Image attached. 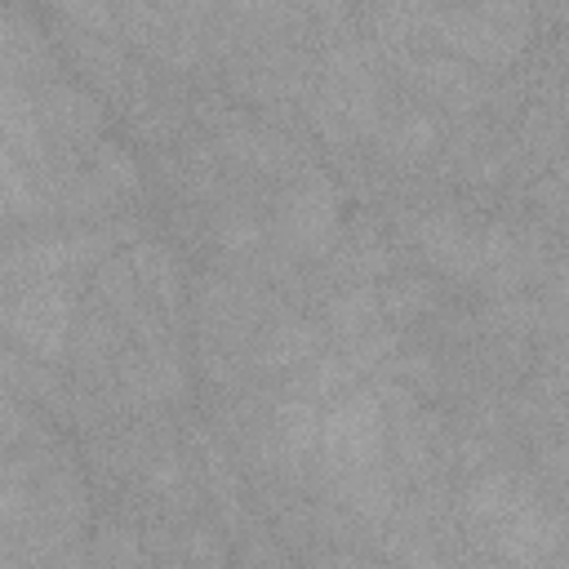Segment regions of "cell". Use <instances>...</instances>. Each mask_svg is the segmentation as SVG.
<instances>
[{
    "mask_svg": "<svg viewBox=\"0 0 569 569\" xmlns=\"http://www.w3.org/2000/svg\"><path fill=\"white\" fill-rule=\"evenodd\" d=\"M316 453H320L325 480H333V485L356 476V471L382 467V458H387V413H382L378 396L373 391H351L338 405H329L320 413Z\"/></svg>",
    "mask_w": 569,
    "mask_h": 569,
    "instance_id": "1",
    "label": "cell"
},
{
    "mask_svg": "<svg viewBox=\"0 0 569 569\" xmlns=\"http://www.w3.org/2000/svg\"><path fill=\"white\" fill-rule=\"evenodd\" d=\"M71 316H76V298L62 276L27 280L22 293L0 302V329L13 333L31 356L49 365H58L71 347Z\"/></svg>",
    "mask_w": 569,
    "mask_h": 569,
    "instance_id": "2",
    "label": "cell"
},
{
    "mask_svg": "<svg viewBox=\"0 0 569 569\" xmlns=\"http://www.w3.org/2000/svg\"><path fill=\"white\" fill-rule=\"evenodd\" d=\"M422 27H436L449 49L485 67H507L525 49L529 13L525 9H427Z\"/></svg>",
    "mask_w": 569,
    "mask_h": 569,
    "instance_id": "3",
    "label": "cell"
},
{
    "mask_svg": "<svg viewBox=\"0 0 569 569\" xmlns=\"http://www.w3.org/2000/svg\"><path fill=\"white\" fill-rule=\"evenodd\" d=\"M338 231V191L325 173L307 169L280 196V236L302 253H325Z\"/></svg>",
    "mask_w": 569,
    "mask_h": 569,
    "instance_id": "4",
    "label": "cell"
},
{
    "mask_svg": "<svg viewBox=\"0 0 569 569\" xmlns=\"http://www.w3.org/2000/svg\"><path fill=\"white\" fill-rule=\"evenodd\" d=\"M489 529H493L489 533L493 538V551L507 565H516V569H538L560 547V516L556 511H542L529 493L498 525H489Z\"/></svg>",
    "mask_w": 569,
    "mask_h": 569,
    "instance_id": "5",
    "label": "cell"
},
{
    "mask_svg": "<svg viewBox=\"0 0 569 569\" xmlns=\"http://www.w3.org/2000/svg\"><path fill=\"white\" fill-rule=\"evenodd\" d=\"M418 244L445 276H476L480 271V236H471L453 209L427 213L418 222Z\"/></svg>",
    "mask_w": 569,
    "mask_h": 569,
    "instance_id": "6",
    "label": "cell"
},
{
    "mask_svg": "<svg viewBox=\"0 0 569 569\" xmlns=\"http://www.w3.org/2000/svg\"><path fill=\"white\" fill-rule=\"evenodd\" d=\"M320 405L316 396H284L276 409V445H280V462H289V471H302L307 458H316V440H320Z\"/></svg>",
    "mask_w": 569,
    "mask_h": 569,
    "instance_id": "7",
    "label": "cell"
},
{
    "mask_svg": "<svg viewBox=\"0 0 569 569\" xmlns=\"http://www.w3.org/2000/svg\"><path fill=\"white\" fill-rule=\"evenodd\" d=\"M36 107L53 120V129L62 138H93L98 142V133H102V107L84 89L67 84V80H53L44 89V98H36Z\"/></svg>",
    "mask_w": 569,
    "mask_h": 569,
    "instance_id": "8",
    "label": "cell"
},
{
    "mask_svg": "<svg viewBox=\"0 0 569 569\" xmlns=\"http://www.w3.org/2000/svg\"><path fill=\"white\" fill-rule=\"evenodd\" d=\"M320 351V329L307 320H276L262 342H258V365L262 369H293L302 360H316Z\"/></svg>",
    "mask_w": 569,
    "mask_h": 569,
    "instance_id": "9",
    "label": "cell"
},
{
    "mask_svg": "<svg viewBox=\"0 0 569 569\" xmlns=\"http://www.w3.org/2000/svg\"><path fill=\"white\" fill-rule=\"evenodd\" d=\"M129 267L142 280V289L160 302V311L173 316L178 311V262H173V253L164 244H156V240H147V244L138 240L129 249Z\"/></svg>",
    "mask_w": 569,
    "mask_h": 569,
    "instance_id": "10",
    "label": "cell"
},
{
    "mask_svg": "<svg viewBox=\"0 0 569 569\" xmlns=\"http://www.w3.org/2000/svg\"><path fill=\"white\" fill-rule=\"evenodd\" d=\"M418 80H422L436 98H445L449 107H458V111H471V107L485 98L480 76L467 71L458 58H422V62H418Z\"/></svg>",
    "mask_w": 569,
    "mask_h": 569,
    "instance_id": "11",
    "label": "cell"
},
{
    "mask_svg": "<svg viewBox=\"0 0 569 569\" xmlns=\"http://www.w3.org/2000/svg\"><path fill=\"white\" fill-rule=\"evenodd\" d=\"M338 498H342L347 511H356L369 525H382L396 511V489H391V476L382 467H369V471H356V476L338 480Z\"/></svg>",
    "mask_w": 569,
    "mask_h": 569,
    "instance_id": "12",
    "label": "cell"
},
{
    "mask_svg": "<svg viewBox=\"0 0 569 569\" xmlns=\"http://www.w3.org/2000/svg\"><path fill=\"white\" fill-rule=\"evenodd\" d=\"M525 498V489L507 476V471H485V476H476L471 485H467V493H462V511L476 520V525H498L516 502Z\"/></svg>",
    "mask_w": 569,
    "mask_h": 569,
    "instance_id": "13",
    "label": "cell"
},
{
    "mask_svg": "<svg viewBox=\"0 0 569 569\" xmlns=\"http://www.w3.org/2000/svg\"><path fill=\"white\" fill-rule=\"evenodd\" d=\"M329 325H333V333H342L347 342L360 338V333H369L373 325H382V302H378V293H373L369 284H351L347 293H338V298L329 302Z\"/></svg>",
    "mask_w": 569,
    "mask_h": 569,
    "instance_id": "14",
    "label": "cell"
},
{
    "mask_svg": "<svg viewBox=\"0 0 569 569\" xmlns=\"http://www.w3.org/2000/svg\"><path fill=\"white\" fill-rule=\"evenodd\" d=\"M142 560V538L129 525H107L93 538V565L98 569H138Z\"/></svg>",
    "mask_w": 569,
    "mask_h": 569,
    "instance_id": "15",
    "label": "cell"
},
{
    "mask_svg": "<svg viewBox=\"0 0 569 569\" xmlns=\"http://www.w3.org/2000/svg\"><path fill=\"white\" fill-rule=\"evenodd\" d=\"M387 156H396V160H422L431 147H436V120H427V116H405V120H396L391 129H387Z\"/></svg>",
    "mask_w": 569,
    "mask_h": 569,
    "instance_id": "16",
    "label": "cell"
},
{
    "mask_svg": "<svg viewBox=\"0 0 569 569\" xmlns=\"http://www.w3.org/2000/svg\"><path fill=\"white\" fill-rule=\"evenodd\" d=\"M93 164H98V178H102L107 191H133L138 187V160L120 142H111V138H98Z\"/></svg>",
    "mask_w": 569,
    "mask_h": 569,
    "instance_id": "17",
    "label": "cell"
},
{
    "mask_svg": "<svg viewBox=\"0 0 569 569\" xmlns=\"http://www.w3.org/2000/svg\"><path fill=\"white\" fill-rule=\"evenodd\" d=\"M98 293L107 298V307L116 311V316H124V320H133L138 316V284H133V267L129 262H107L102 271H98Z\"/></svg>",
    "mask_w": 569,
    "mask_h": 569,
    "instance_id": "18",
    "label": "cell"
},
{
    "mask_svg": "<svg viewBox=\"0 0 569 569\" xmlns=\"http://www.w3.org/2000/svg\"><path fill=\"white\" fill-rule=\"evenodd\" d=\"M382 547H387V556H396L409 569H445L440 556H436V547H431V538L422 529H391L382 538Z\"/></svg>",
    "mask_w": 569,
    "mask_h": 569,
    "instance_id": "19",
    "label": "cell"
},
{
    "mask_svg": "<svg viewBox=\"0 0 569 569\" xmlns=\"http://www.w3.org/2000/svg\"><path fill=\"white\" fill-rule=\"evenodd\" d=\"M0 196H4L9 213H36V209H40L31 178L18 169V160H13L4 147H0Z\"/></svg>",
    "mask_w": 569,
    "mask_h": 569,
    "instance_id": "20",
    "label": "cell"
},
{
    "mask_svg": "<svg viewBox=\"0 0 569 569\" xmlns=\"http://www.w3.org/2000/svg\"><path fill=\"white\" fill-rule=\"evenodd\" d=\"M378 302H382V316H391V320H413L418 311H427L431 289H427L422 280H396V284H387V293H382Z\"/></svg>",
    "mask_w": 569,
    "mask_h": 569,
    "instance_id": "21",
    "label": "cell"
},
{
    "mask_svg": "<svg viewBox=\"0 0 569 569\" xmlns=\"http://www.w3.org/2000/svg\"><path fill=\"white\" fill-rule=\"evenodd\" d=\"M31 511V485L27 480H0V533L18 529Z\"/></svg>",
    "mask_w": 569,
    "mask_h": 569,
    "instance_id": "22",
    "label": "cell"
},
{
    "mask_svg": "<svg viewBox=\"0 0 569 569\" xmlns=\"http://www.w3.org/2000/svg\"><path fill=\"white\" fill-rule=\"evenodd\" d=\"M258 240H262V231L253 227V218H249V213H227V218L218 222V244H222V249H231V253L258 249Z\"/></svg>",
    "mask_w": 569,
    "mask_h": 569,
    "instance_id": "23",
    "label": "cell"
},
{
    "mask_svg": "<svg viewBox=\"0 0 569 569\" xmlns=\"http://www.w3.org/2000/svg\"><path fill=\"white\" fill-rule=\"evenodd\" d=\"M187 551H191V560L200 565V569H222V542L213 538V529H191L187 533Z\"/></svg>",
    "mask_w": 569,
    "mask_h": 569,
    "instance_id": "24",
    "label": "cell"
},
{
    "mask_svg": "<svg viewBox=\"0 0 569 569\" xmlns=\"http://www.w3.org/2000/svg\"><path fill=\"white\" fill-rule=\"evenodd\" d=\"M22 436H27V413L0 391V449L13 445V440H22Z\"/></svg>",
    "mask_w": 569,
    "mask_h": 569,
    "instance_id": "25",
    "label": "cell"
},
{
    "mask_svg": "<svg viewBox=\"0 0 569 569\" xmlns=\"http://www.w3.org/2000/svg\"><path fill=\"white\" fill-rule=\"evenodd\" d=\"M311 569H378V565H369V560H360L351 551H320L311 560Z\"/></svg>",
    "mask_w": 569,
    "mask_h": 569,
    "instance_id": "26",
    "label": "cell"
},
{
    "mask_svg": "<svg viewBox=\"0 0 569 569\" xmlns=\"http://www.w3.org/2000/svg\"><path fill=\"white\" fill-rule=\"evenodd\" d=\"M396 369H400V373H409L418 387H431V382H436V369H431V360H427V356H400V360H396Z\"/></svg>",
    "mask_w": 569,
    "mask_h": 569,
    "instance_id": "27",
    "label": "cell"
},
{
    "mask_svg": "<svg viewBox=\"0 0 569 569\" xmlns=\"http://www.w3.org/2000/svg\"><path fill=\"white\" fill-rule=\"evenodd\" d=\"M480 569H516V565H507V560H489V565H480Z\"/></svg>",
    "mask_w": 569,
    "mask_h": 569,
    "instance_id": "28",
    "label": "cell"
},
{
    "mask_svg": "<svg viewBox=\"0 0 569 569\" xmlns=\"http://www.w3.org/2000/svg\"><path fill=\"white\" fill-rule=\"evenodd\" d=\"M258 569H289L284 560H271V565H258Z\"/></svg>",
    "mask_w": 569,
    "mask_h": 569,
    "instance_id": "29",
    "label": "cell"
},
{
    "mask_svg": "<svg viewBox=\"0 0 569 569\" xmlns=\"http://www.w3.org/2000/svg\"><path fill=\"white\" fill-rule=\"evenodd\" d=\"M138 569H164V565H142V560H138Z\"/></svg>",
    "mask_w": 569,
    "mask_h": 569,
    "instance_id": "30",
    "label": "cell"
}]
</instances>
